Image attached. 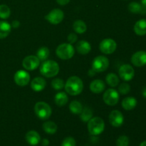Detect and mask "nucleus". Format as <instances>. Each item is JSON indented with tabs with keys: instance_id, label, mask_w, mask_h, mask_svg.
I'll return each mask as SVG.
<instances>
[{
	"instance_id": "33",
	"label": "nucleus",
	"mask_w": 146,
	"mask_h": 146,
	"mask_svg": "<svg viewBox=\"0 0 146 146\" xmlns=\"http://www.w3.org/2000/svg\"><path fill=\"white\" fill-rule=\"evenodd\" d=\"M130 91H131V86L126 83H123L118 86V92L122 95H126Z\"/></svg>"
},
{
	"instance_id": "41",
	"label": "nucleus",
	"mask_w": 146,
	"mask_h": 146,
	"mask_svg": "<svg viewBox=\"0 0 146 146\" xmlns=\"http://www.w3.org/2000/svg\"><path fill=\"white\" fill-rule=\"evenodd\" d=\"M140 146H146V141L141 143L140 144Z\"/></svg>"
},
{
	"instance_id": "17",
	"label": "nucleus",
	"mask_w": 146,
	"mask_h": 146,
	"mask_svg": "<svg viewBox=\"0 0 146 146\" xmlns=\"http://www.w3.org/2000/svg\"><path fill=\"white\" fill-rule=\"evenodd\" d=\"M26 141L29 145H36L41 141L40 135L35 131H30L26 134Z\"/></svg>"
},
{
	"instance_id": "14",
	"label": "nucleus",
	"mask_w": 146,
	"mask_h": 146,
	"mask_svg": "<svg viewBox=\"0 0 146 146\" xmlns=\"http://www.w3.org/2000/svg\"><path fill=\"white\" fill-rule=\"evenodd\" d=\"M131 62L136 67H142L146 65L145 51H139L135 53L131 57Z\"/></svg>"
},
{
	"instance_id": "38",
	"label": "nucleus",
	"mask_w": 146,
	"mask_h": 146,
	"mask_svg": "<svg viewBox=\"0 0 146 146\" xmlns=\"http://www.w3.org/2000/svg\"><path fill=\"white\" fill-rule=\"evenodd\" d=\"M42 145L43 146H48V144H49V141L46 138H44V139L42 140Z\"/></svg>"
},
{
	"instance_id": "23",
	"label": "nucleus",
	"mask_w": 146,
	"mask_h": 146,
	"mask_svg": "<svg viewBox=\"0 0 146 146\" xmlns=\"http://www.w3.org/2000/svg\"><path fill=\"white\" fill-rule=\"evenodd\" d=\"M145 7L135 1L130 3L128 5V10L133 14H144L145 12Z\"/></svg>"
},
{
	"instance_id": "32",
	"label": "nucleus",
	"mask_w": 146,
	"mask_h": 146,
	"mask_svg": "<svg viewBox=\"0 0 146 146\" xmlns=\"http://www.w3.org/2000/svg\"><path fill=\"white\" fill-rule=\"evenodd\" d=\"M129 138L126 135H121L116 141V146H128Z\"/></svg>"
},
{
	"instance_id": "13",
	"label": "nucleus",
	"mask_w": 146,
	"mask_h": 146,
	"mask_svg": "<svg viewBox=\"0 0 146 146\" xmlns=\"http://www.w3.org/2000/svg\"><path fill=\"white\" fill-rule=\"evenodd\" d=\"M109 122L113 127L118 128L123 124L124 117L122 113L118 110H114L109 115Z\"/></svg>"
},
{
	"instance_id": "19",
	"label": "nucleus",
	"mask_w": 146,
	"mask_h": 146,
	"mask_svg": "<svg viewBox=\"0 0 146 146\" xmlns=\"http://www.w3.org/2000/svg\"><path fill=\"white\" fill-rule=\"evenodd\" d=\"M121 105L123 109L126 111H131L136 107L137 100L133 97H126L122 101Z\"/></svg>"
},
{
	"instance_id": "18",
	"label": "nucleus",
	"mask_w": 146,
	"mask_h": 146,
	"mask_svg": "<svg viewBox=\"0 0 146 146\" xmlns=\"http://www.w3.org/2000/svg\"><path fill=\"white\" fill-rule=\"evenodd\" d=\"M76 48L78 53H79L81 55H86L88 54V53L91 51V44L86 41L84 40H81L77 43L76 46Z\"/></svg>"
},
{
	"instance_id": "1",
	"label": "nucleus",
	"mask_w": 146,
	"mask_h": 146,
	"mask_svg": "<svg viewBox=\"0 0 146 146\" xmlns=\"http://www.w3.org/2000/svg\"><path fill=\"white\" fill-rule=\"evenodd\" d=\"M67 94L71 96H77L82 92L84 89V84L79 77L71 76L68 78L64 86Z\"/></svg>"
},
{
	"instance_id": "39",
	"label": "nucleus",
	"mask_w": 146,
	"mask_h": 146,
	"mask_svg": "<svg viewBox=\"0 0 146 146\" xmlns=\"http://www.w3.org/2000/svg\"><path fill=\"white\" fill-rule=\"evenodd\" d=\"M142 94H143V96L144 98H146V88H144L143 90L142 91Z\"/></svg>"
},
{
	"instance_id": "9",
	"label": "nucleus",
	"mask_w": 146,
	"mask_h": 146,
	"mask_svg": "<svg viewBox=\"0 0 146 146\" xmlns=\"http://www.w3.org/2000/svg\"><path fill=\"white\" fill-rule=\"evenodd\" d=\"M64 18V14L60 9H54L51 10L45 17V19L49 23L52 24H58L63 21Z\"/></svg>"
},
{
	"instance_id": "4",
	"label": "nucleus",
	"mask_w": 146,
	"mask_h": 146,
	"mask_svg": "<svg viewBox=\"0 0 146 146\" xmlns=\"http://www.w3.org/2000/svg\"><path fill=\"white\" fill-rule=\"evenodd\" d=\"M57 56L63 60H68L72 58L75 54V49L71 44L64 43L57 47L56 50Z\"/></svg>"
},
{
	"instance_id": "29",
	"label": "nucleus",
	"mask_w": 146,
	"mask_h": 146,
	"mask_svg": "<svg viewBox=\"0 0 146 146\" xmlns=\"http://www.w3.org/2000/svg\"><path fill=\"white\" fill-rule=\"evenodd\" d=\"M50 54L49 49L47 47H41L37 51L36 56L39 59V61H46L47 58H48Z\"/></svg>"
},
{
	"instance_id": "37",
	"label": "nucleus",
	"mask_w": 146,
	"mask_h": 146,
	"mask_svg": "<svg viewBox=\"0 0 146 146\" xmlns=\"http://www.w3.org/2000/svg\"><path fill=\"white\" fill-rule=\"evenodd\" d=\"M19 25H20L19 21H17V20H15V21H12V23H11V26L13 27V28L17 29V28H18L19 27Z\"/></svg>"
},
{
	"instance_id": "31",
	"label": "nucleus",
	"mask_w": 146,
	"mask_h": 146,
	"mask_svg": "<svg viewBox=\"0 0 146 146\" xmlns=\"http://www.w3.org/2000/svg\"><path fill=\"white\" fill-rule=\"evenodd\" d=\"M65 86L64 81L59 78H54L51 81V86L56 91H59V90L62 89Z\"/></svg>"
},
{
	"instance_id": "7",
	"label": "nucleus",
	"mask_w": 146,
	"mask_h": 146,
	"mask_svg": "<svg viewBox=\"0 0 146 146\" xmlns=\"http://www.w3.org/2000/svg\"><path fill=\"white\" fill-rule=\"evenodd\" d=\"M119 94L115 89L109 88L105 91L103 96L104 103L110 106H115L119 101Z\"/></svg>"
},
{
	"instance_id": "21",
	"label": "nucleus",
	"mask_w": 146,
	"mask_h": 146,
	"mask_svg": "<svg viewBox=\"0 0 146 146\" xmlns=\"http://www.w3.org/2000/svg\"><path fill=\"white\" fill-rule=\"evenodd\" d=\"M11 26L7 21H0V39L6 38L10 34Z\"/></svg>"
},
{
	"instance_id": "26",
	"label": "nucleus",
	"mask_w": 146,
	"mask_h": 146,
	"mask_svg": "<svg viewBox=\"0 0 146 146\" xmlns=\"http://www.w3.org/2000/svg\"><path fill=\"white\" fill-rule=\"evenodd\" d=\"M106 81L107 84L111 87H116L119 84L118 76L113 73H110V74H107L106 77Z\"/></svg>"
},
{
	"instance_id": "30",
	"label": "nucleus",
	"mask_w": 146,
	"mask_h": 146,
	"mask_svg": "<svg viewBox=\"0 0 146 146\" xmlns=\"http://www.w3.org/2000/svg\"><path fill=\"white\" fill-rule=\"evenodd\" d=\"M10 14H11V10L9 7L5 4H1L0 5V18L6 19L9 17Z\"/></svg>"
},
{
	"instance_id": "34",
	"label": "nucleus",
	"mask_w": 146,
	"mask_h": 146,
	"mask_svg": "<svg viewBox=\"0 0 146 146\" xmlns=\"http://www.w3.org/2000/svg\"><path fill=\"white\" fill-rule=\"evenodd\" d=\"M76 143L74 138L67 137L63 141L61 146H76Z\"/></svg>"
},
{
	"instance_id": "3",
	"label": "nucleus",
	"mask_w": 146,
	"mask_h": 146,
	"mask_svg": "<svg viewBox=\"0 0 146 146\" xmlns=\"http://www.w3.org/2000/svg\"><path fill=\"white\" fill-rule=\"evenodd\" d=\"M105 128L104 120L99 117H94L88 122V131L92 135H98L102 133Z\"/></svg>"
},
{
	"instance_id": "15",
	"label": "nucleus",
	"mask_w": 146,
	"mask_h": 146,
	"mask_svg": "<svg viewBox=\"0 0 146 146\" xmlns=\"http://www.w3.org/2000/svg\"><path fill=\"white\" fill-rule=\"evenodd\" d=\"M46 86V81L41 77H36L31 81V88L36 92L43 91Z\"/></svg>"
},
{
	"instance_id": "11",
	"label": "nucleus",
	"mask_w": 146,
	"mask_h": 146,
	"mask_svg": "<svg viewBox=\"0 0 146 146\" xmlns=\"http://www.w3.org/2000/svg\"><path fill=\"white\" fill-rule=\"evenodd\" d=\"M40 64V61L36 56L30 55L25 57L22 61V66L27 71L36 69Z\"/></svg>"
},
{
	"instance_id": "28",
	"label": "nucleus",
	"mask_w": 146,
	"mask_h": 146,
	"mask_svg": "<svg viewBox=\"0 0 146 146\" xmlns=\"http://www.w3.org/2000/svg\"><path fill=\"white\" fill-rule=\"evenodd\" d=\"M93 111L91 108H88V107H85L83 108L82 112L80 113V118H81V121L83 122H88L90 119L93 118Z\"/></svg>"
},
{
	"instance_id": "8",
	"label": "nucleus",
	"mask_w": 146,
	"mask_h": 146,
	"mask_svg": "<svg viewBox=\"0 0 146 146\" xmlns=\"http://www.w3.org/2000/svg\"><path fill=\"white\" fill-rule=\"evenodd\" d=\"M116 42L112 38H105L99 44V49L105 54H111L116 50Z\"/></svg>"
},
{
	"instance_id": "35",
	"label": "nucleus",
	"mask_w": 146,
	"mask_h": 146,
	"mask_svg": "<svg viewBox=\"0 0 146 146\" xmlns=\"http://www.w3.org/2000/svg\"><path fill=\"white\" fill-rule=\"evenodd\" d=\"M68 42H69V44H74V43L77 41L76 34H74V33H71V34L68 36Z\"/></svg>"
},
{
	"instance_id": "6",
	"label": "nucleus",
	"mask_w": 146,
	"mask_h": 146,
	"mask_svg": "<svg viewBox=\"0 0 146 146\" xmlns=\"http://www.w3.org/2000/svg\"><path fill=\"white\" fill-rule=\"evenodd\" d=\"M109 66V60L104 56H98L92 62V69L94 72L101 73L106 71Z\"/></svg>"
},
{
	"instance_id": "10",
	"label": "nucleus",
	"mask_w": 146,
	"mask_h": 146,
	"mask_svg": "<svg viewBox=\"0 0 146 146\" xmlns=\"http://www.w3.org/2000/svg\"><path fill=\"white\" fill-rule=\"evenodd\" d=\"M118 74L121 79L125 81H129L133 78L135 76V71L131 65L124 64L120 67Z\"/></svg>"
},
{
	"instance_id": "24",
	"label": "nucleus",
	"mask_w": 146,
	"mask_h": 146,
	"mask_svg": "<svg viewBox=\"0 0 146 146\" xmlns=\"http://www.w3.org/2000/svg\"><path fill=\"white\" fill-rule=\"evenodd\" d=\"M73 29H74V31L77 34H84L86 31L87 27L86 23L82 20H76L73 24Z\"/></svg>"
},
{
	"instance_id": "36",
	"label": "nucleus",
	"mask_w": 146,
	"mask_h": 146,
	"mask_svg": "<svg viewBox=\"0 0 146 146\" xmlns=\"http://www.w3.org/2000/svg\"><path fill=\"white\" fill-rule=\"evenodd\" d=\"M70 1H71V0H56L57 3H58V4L61 6L66 5L67 4H68V3H69Z\"/></svg>"
},
{
	"instance_id": "2",
	"label": "nucleus",
	"mask_w": 146,
	"mask_h": 146,
	"mask_svg": "<svg viewBox=\"0 0 146 146\" xmlns=\"http://www.w3.org/2000/svg\"><path fill=\"white\" fill-rule=\"evenodd\" d=\"M59 72V66L53 60H46L43 61L40 66V73L46 78H53Z\"/></svg>"
},
{
	"instance_id": "5",
	"label": "nucleus",
	"mask_w": 146,
	"mask_h": 146,
	"mask_svg": "<svg viewBox=\"0 0 146 146\" xmlns=\"http://www.w3.org/2000/svg\"><path fill=\"white\" fill-rule=\"evenodd\" d=\"M34 111L39 119L47 120L50 118L52 113V110L48 104L43 101L36 103L34 106Z\"/></svg>"
},
{
	"instance_id": "12",
	"label": "nucleus",
	"mask_w": 146,
	"mask_h": 146,
	"mask_svg": "<svg viewBox=\"0 0 146 146\" xmlns=\"http://www.w3.org/2000/svg\"><path fill=\"white\" fill-rule=\"evenodd\" d=\"M14 82L19 86H25L29 83L30 75L24 70H19L17 71L14 76Z\"/></svg>"
},
{
	"instance_id": "27",
	"label": "nucleus",
	"mask_w": 146,
	"mask_h": 146,
	"mask_svg": "<svg viewBox=\"0 0 146 146\" xmlns=\"http://www.w3.org/2000/svg\"><path fill=\"white\" fill-rule=\"evenodd\" d=\"M83 106L79 101H73L71 102L69 105V109L72 113L74 114H80L83 111Z\"/></svg>"
},
{
	"instance_id": "22",
	"label": "nucleus",
	"mask_w": 146,
	"mask_h": 146,
	"mask_svg": "<svg viewBox=\"0 0 146 146\" xmlns=\"http://www.w3.org/2000/svg\"><path fill=\"white\" fill-rule=\"evenodd\" d=\"M68 98L65 92H59L56 94L54 101L58 107H63L68 103Z\"/></svg>"
},
{
	"instance_id": "16",
	"label": "nucleus",
	"mask_w": 146,
	"mask_h": 146,
	"mask_svg": "<svg viewBox=\"0 0 146 146\" xmlns=\"http://www.w3.org/2000/svg\"><path fill=\"white\" fill-rule=\"evenodd\" d=\"M106 84L102 80H94L90 84V90L94 94H101L105 90Z\"/></svg>"
},
{
	"instance_id": "25",
	"label": "nucleus",
	"mask_w": 146,
	"mask_h": 146,
	"mask_svg": "<svg viewBox=\"0 0 146 146\" xmlns=\"http://www.w3.org/2000/svg\"><path fill=\"white\" fill-rule=\"evenodd\" d=\"M43 130L45 131L46 133L51 134V135H53V134L55 133L57 131V125L53 121H46V122L44 123L43 124Z\"/></svg>"
},
{
	"instance_id": "40",
	"label": "nucleus",
	"mask_w": 146,
	"mask_h": 146,
	"mask_svg": "<svg viewBox=\"0 0 146 146\" xmlns=\"http://www.w3.org/2000/svg\"><path fill=\"white\" fill-rule=\"evenodd\" d=\"M141 3H142V5L146 8V0H141Z\"/></svg>"
},
{
	"instance_id": "20",
	"label": "nucleus",
	"mask_w": 146,
	"mask_h": 146,
	"mask_svg": "<svg viewBox=\"0 0 146 146\" xmlns=\"http://www.w3.org/2000/svg\"><path fill=\"white\" fill-rule=\"evenodd\" d=\"M134 31L138 36H144L146 34V19H141L134 25Z\"/></svg>"
}]
</instances>
